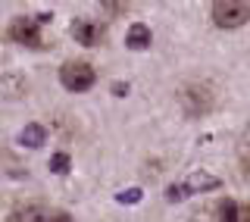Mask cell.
Masks as SVG:
<instances>
[{
  "mask_svg": "<svg viewBox=\"0 0 250 222\" xmlns=\"http://www.w3.org/2000/svg\"><path fill=\"white\" fill-rule=\"evenodd\" d=\"M247 19H250L247 0H219V3H213V22L219 28H238Z\"/></svg>",
  "mask_w": 250,
  "mask_h": 222,
  "instance_id": "1",
  "label": "cell"
},
{
  "mask_svg": "<svg viewBox=\"0 0 250 222\" xmlns=\"http://www.w3.org/2000/svg\"><path fill=\"white\" fill-rule=\"evenodd\" d=\"M60 82L66 91H88L94 88V82H97V72L91 69V63H66V66L60 69Z\"/></svg>",
  "mask_w": 250,
  "mask_h": 222,
  "instance_id": "2",
  "label": "cell"
},
{
  "mask_svg": "<svg viewBox=\"0 0 250 222\" xmlns=\"http://www.w3.org/2000/svg\"><path fill=\"white\" fill-rule=\"evenodd\" d=\"M10 38L25 47H41V25L35 22V16H16L10 22Z\"/></svg>",
  "mask_w": 250,
  "mask_h": 222,
  "instance_id": "3",
  "label": "cell"
},
{
  "mask_svg": "<svg viewBox=\"0 0 250 222\" xmlns=\"http://www.w3.org/2000/svg\"><path fill=\"white\" fill-rule=\"evenodd\" d=\"M69 31H72V38H75L78 44H84V47H94V44H100L106 38V28L100 25V22H94V19H84V16L72 19Z\"/></svg>",
  "mask_w": 250,
  "mask_h": 222,
  "instance_id": "4",
  "label": "cell"
},
{
  "mask_svg": "<svg viewBox=\"0 0 250 222\" xmlns=\"http://www.w3.org/2000/svg\"><path fill=\"white\" fill-rule=\"evenodd\" d=\"M10 222H50V210H44L41 203H28L10 213Z\"/></svg>",
  "mask_w": 250,
  "mask_h": 222,
  "instance_id": "5",
  "label": "cell"
},
{
  "mask_svg": "<svg viewBox=\"0 0 250 222\" xmlns=\"http://www.w3.org/2000/svg\"><path fill=\"white\" fill-rule=\"evenodd\" d=\"M185 194H197V191H209V188H219V178L216 176H207V172H194V176H188L185 181Z\"/></svg>",
  "mask_w": 250,
  "mask_h": 222,
  "instance_id": "6",
  "label": "cell"
},
{
  "mask_svg": "<svg viewBox=\"0 0 250 222\" xmlns=\"http://www.w3.org/2000/svg\"><path fill=\"white\" fill-rule=\"evenodd\" d=\"M125 44H128L131 50H144V47H150V28H147L144 22H135V25L128 28V38H125Z\"/></svg>",
  "mask_w": 250,
  "mask_h": 222,
  "instance_id": "7",
  "label": "cell"
},
{
  "mask_svg": "<svg viewBox=\"0 0 250 222\" xmlns=\"http://www.w3.org/2000/svg\"><path fill=\"white\" fill-rule=\"evenodd\" d=\"M44 141H47V132H44V125H38V122L25 125V129L19 132V144H25V147H41Z\"/></svg>",
  "mask_w": 250,
  "mask_h": 222,
  "instance_id": "8",
  "label": "cell"
},
{
  "mask_svg": "<svg viewBox=\"0 0 250 222\" xmlns=\"http://www.w3.org/2000/svg\"><path fill=\"white\" fill-rule=\"evenodd\" d=\"M185 104H188V113H207L209 110V94L207 91H197V88H191V91H185Z\"/></svg>",
  "mask_w": 250,
  "mask_h": 222,
  "instance_id": "9",
  "label": "cell"
},
{
  "mask_svg": "<svg viewBox=\"0 0 250 222\" xmlns=\"http://www.w3.org/2000/svg\"><path fill=\"white\" fill-rule=\"evenodd\" d=\"M216 216H219V222H241V210H238V203H234V200L225 197V200L219 203Z\"/></svg>",
  "mask_w": 250,
  "mask_h": 222,
  "instance_id": "10",
  "label": "cell"
},
{
  "mask_svg": "<svg viewBox=\"0 0 250 222\" xmlns=\"http://www.w3.org/2000/svg\"><path fill=\"white\" fill-rule=\"evenodd\" d=\"M50 169L57 172V176H66V172H69V156L66 154H53L50 156Z\"/></svg>",
  "mask_w": 250,
  "mask_h": 222,
  "instance_id": "11",
  "label": "cell"
},
{
  "mask_svg": "<svg viewBox=\"0 0 250 222\" xmlns=\"http://www.w3.org/2000/svg\"><path fill=\"white\" fill-rule=\"evenodd\" d=\"M141 200V188H128V191L119 194V203H138Z\"/></svg>",
  "mask_w": 250,
  "mask_h": 222,
  "instance_id": "12",
  "label": "cell"
},
{
  "mask_svg": "<svg viewBox=\"0 0 250 222\" xmlns=\"http://www.w3.org/2000/svg\"><path fill=\"white\" fill-rule=\"evenodd\" d=\"M166 197H169V200H185L188 194H185L182 185H169V188H166Z\"/></svg>",
  "mask_w": 250,
  "mask_h": 222,
  "instance_id": "13",
  "label": "cell"
},
{
  "mask_svg": "<svg viewBox=\"0 0 250 222\" xmlns=\"http://www.w3.org/2000/svg\"><path fill=\"white\" fill-rule=\"evenodd\" d=\"M104 10L106 13H125L128 6H125V3H104Z\"/></svg>",
  "mask_w": 250,
  "mask_h": 222,
  "instance_id": "14",
  "label": "cell"
},
{
  "mask_svg": "<svg viewBox=\"0 0 250 222\" xmlns=\"http://www.w3.org/2000/svg\"><path fill=\"white\" fill-rule=\"evenodd\" d=\"M50 222H72L69 213H50Z\"/></svg>",
  "mask_w": 250,
  "mask_h": 222,
  "instance_id": "15",
  "label": "cell"
}]
</instances>
